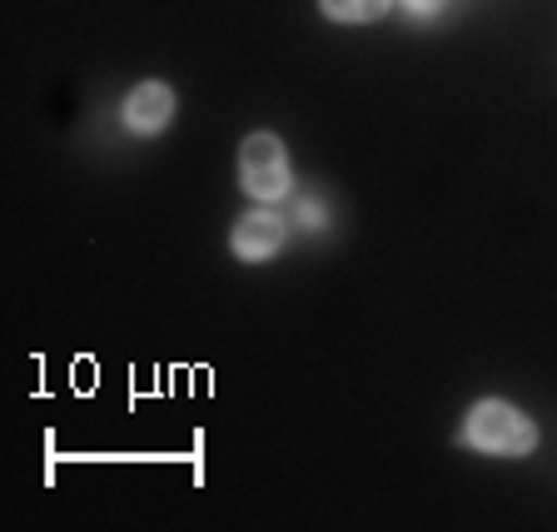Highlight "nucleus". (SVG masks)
<instances>
[{"label": "nucleus", "mask_w": 557, "mask_h": 532, "mask_svg": "<svg viewBox=\"0 0 557 532\" xmlns=\"http://www.w3.org/2000/svg\"><path fill=\"white\" fill-rule=\"evenodd\" d=\"M463 438L473 443L478 453H498V458H522V453L537 448L533 418L508 404H478L473 413H468Z\"/></svg>", "instance_id": "f257e3e1"}, {"label": "nucleus", "mask_w": 557, "mask_h": 532, "mask_svg": "<svg viewBox=\"0 0 557 532\" xmlns=\"http://www.w3.org/2000/svg\"><path fill=\"white\" fill-rule=\"evenodd\" d=\"M239 185L255 199H284L289 195V154L278 135H249L239 145Z\"/></svg>", "instance_id": "f03ea898"}, {"label": "nucleus", "mask_w": 557, "mask_h": 532, "mask_svg": "<svg viewBox=\"0 0 557 532\" xmlns=\"http://www.w3.org/2000/svg\"><path fill=\"white\" fill-rule=\"evenodd\" d=\"M284 239H289V230H284V220L278 214H269V209H249L239 224H234V234H230V249L239 259H269V255H278L284 249Z\"/></svg>", "instance_id": "7ed1b4c3"}, {"label": "nucleus", "mask_w": 557, "mask_h": 532, "mask_svg": "<svg viewBox=\"0 0 557 532\" xmlns=\"http://www.w3.org/2000/svg\"><path fill=\"white\" fill-rule=\"evenodd\" d=\"M174 120V90L160 81H145L125 95V125L135 135H160L164 125Z\"/></svg>", "instance_id": "20e7f679"}, {"label": "nucleus", "mask_w": 557, "mask_h": 532, "mask_svg": "<svg viewBox=\"0 0 557 532\" xmlns=\"http://www.w3.org/2000/svg\"><path fill=\"white\" fill-rule=\"evenodd\" d=\"M319 5H324V15H334V21H344V25L379 21V15L388 11V0H319Z\"/></svg>", "instance_id": "39448f33"}, {"label": "nucleus", "mask_w": 557, "mask_h": 532, "mask_svg": "<svg viewBox=\"0 0 557 532\" xmlns=\"http://www.w3.org/2000/svg\"><path fill=\"white\" fill-rule=\"evenodd\" d=\"M408 5H418V11H429V5H438V0H408Z\"/></svg>", "instance_id": "423d86ee"}]
</instances>
